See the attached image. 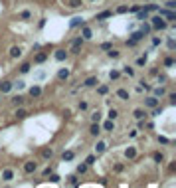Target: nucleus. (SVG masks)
<instances>
[{
    "instance_id": "obj_1",
    "label": "nucleus",
    "mask_w": 176,
    "mask_h": 188,
    "mask_svg": "<svg viewBox=\"0 0 176 188\" xmlns=\"http://www.w3.org/2000/svg\"><path fill=\"white\" fill-rule=\"evenodd\" d=\"M148 20H150V26H152L154 30H166V28H168V22L162 18L160 14L152 16V18H148Z\"/></svg>"
},
{
    "instance_id": "obj_2",
    "label": "nucleus",
    "mask_w": 176,
    "mask_h": 188,
    "mask_svg": "<svg viewBox=\"0 0 176 188\" xmlns=\"http://www.w3.org/2000/svg\"><path fill=\"white\" fill-rule=\"evenodd\" d=\"M156 12H158V14H160L164 20H166V22H174V20H176V12H174V10H168V8H158Z\"/></svg>"
},
{
    "instance_id": "obj_3",
    "label": "nucleus",
    "mask_w": 176,
    "mask_h": 188,
    "mask_svg": "<svg viewBox=\"0 0 176 188\" xmlns=\"http://www.w3.org/2000/svg\"><path fill=\"white\" fill-rule=\"evenodd\" d=\"M83 44H85V40H83V38H75V40H73L71 42V50H69V52L71 54H79L81 52V48H83Z\"/></svg>"
},
{
    "instance_id": "obj_4",
    "label": "nucleus",
    "mask_w": 176,
    "mask_h": 188,
    "mask_svg": "<svg viewBox=\"0 0 176 188\" xmlns=\"http://www.w3.org/2000/svg\"><path fill=\"white\" fill-rule=\"evenodd\" d=\"M22 168H24L26 174H34L36 170H38V162H36V160H26Z\"/></svg>"
},
{
    "instance_id": "obj_5",
    "label": "nucleus",
    "mask_w": 176,
    "mask_h": 188,
    "mask_svg": "<svg viewBox=\"0 0 176 188\" xmlns=\"http://www.w3.org/2000/svg\"><path fill=\"white\" fill-rule=\"evenodd\" d=\"M0 178L4 180V182L14 180V170H12V168H2V172H0Z\"/></svg>"
},
{
    "instance_id": "obj_6",
    "label": "nucleus",
    "mask_w": 176,
    "mask_h": 188,
    "mask_svg": "<svg viewBox=\"0 0 176 188\" xmlns=\"http://www.w3.org/2000/svg\"><path fill=\"white\" fill-rule=\"evenodd\" d=\"M143 38H144V34H143V30H137V32H133V34H131V40H129V46H135V44H137L138 42V40H143Z\"/></svg>"
},
{
    "instance_id": "obj_7",
    "label": "nucleus",
    "mask_w": 176,
    "mask_h": 188,
    "mask_svg": "<svg viewBox=\"0 0 176 188\" xmlns=\"http://www.w3.org/2000/svg\"><path fill=\"white\" fill-rule=\"evenodd\" d=\"M14 89V85H12V81H0V93L4 95V93H10V91Z\"/></svg>"
},
{
    "instance_id": "obj_8",
    "label": "nucleus",
    "mask_w": 176,
    "mask_h": 188,
    "mask_svg": "<svg viewBox=\"0 0 176 188\" xmlns=\"http://www.w3.org/2000/svg\"><path fill=\"white\" fill-rule=\"evenodd\" d=\"M67 56H69V52H65L63 48H57L56 54H53V57H56L57 61H65V60H67Z\"/></svg>"
},
{
    "instance_id": "obj_9",
    "label": "nucleus",
    "mask_w": 176,
    "mask_h": 188,
    "mask_svg": "<svg viewBox=\"0 0 176 188\" xmlns=\"http://www.w3.org/2000/svg\"><path fill=\"white\" fill-rule=\"evenodd\" d=\"M158 105V97H154V95H148L147 99H144V107L147 109H152Z\"/></svg>"
},
{
    "instance_id": "obj_10",
    "label": "nucleus",
    "mask_w": 176,
    "mask_h": 188,
    "mask_svg": "<svg viewBox=\"0 0 176 188\" xmlns=\"http://www.w3.org/2000/svg\"><path fill=\"white\" fill-rule=\"evenodd\" d=\"M97 83H99V79H97V75H91V77H87V79L83 81V87H89V89H91V87H95Z\"/></svg>"
},
{
    "instance_id": "obj_11",
    "label": "nucleus",
    "mask_w": 176,
    "mask_h": 188,
    "mask_svg": "<svg viewBox=\"0 0 176 188\" xmlns=\"http://www.w3.org/2000/svg\"><path fill=\"white\" fill-rule=\"evenodd\" d=\"M89 135H91V137H99V135H101V125H99V123H91Z\"/></svg>"
},
{
    "instance_id": "obj_12",
    "label": "nucleus",
    "mask_w": 176,
    "mask_h": 188,
    "mask_svg": "<svg viewBox=\"0 0 176 188\" xmlns=\"http://www.w3.org/2000/svg\"><path fill=\"white\" fill-rule=\"evenodd\" d=\"M22 56V48L20 46H12L10 48V57H12V60H16V57H20Z\"/></svg>"
},
{
    "instance_id": "obj_13",
    "label": "nucleus",
    "mask_w": 176,
    "mask_h": 188,
    "mask_svg": "<svg viewBox=\"0 0 176 188\" xmlns=\"http://www.w3.org/2000/svg\"><path fill=\"white\" fill-rule=\"evenodd\" d=\"M81 38H83V40H91V38H93V32H91V28H87V26H83V28H81Z\"/></svg>"
},
{
    "instance_id": "obj_14",
    "label": "nucleus",
    "mask_w": 176,
    "mask_h": 188,
    "mask_svg": "<svg viewBox=\"0 0 176 188\" xmlns=\"http://www.w3.org/2000/svg\"><path fill=\"white\" fill-rule=\"evenodd\" d=\"M152 95H154V97H162V95H166V87H164V85L154 87V89H152Z\"/></svg>"
},
{
    "instance_id": "obj_15",
    "label": "nucleus",
    "mask_w": 176,
    "mask_h": 188,
    "mask_svg": "<svg viewBox=\"0 0 176 188\" xmlns=\"http://www.w3.org/2000/svg\"><path fill=\"white\" fill-rule=\"evenodd\" d=\"M105 150H107V143H105V141H99V143L95 145V155H103Z\"/></svg>"
},
{
    "instance_id": "obj_16",
    "label": "nucleus",
    "mask_w": 176,
    "mask_h": 188,
    "mask_svg": "<svg viewBox=\"0 0 176 188\" xmlns=\"http://www.w3.org/2000/svg\"><path fill=\"white\" fill-rule=\"evenodd\" d=\"M125 156H127L129 160H135L137 159V149H135V146H129V149L125 150Z\"/></svg>"
},
{
    "instance_id": "obj_17",
    "label": "nucleus",
    "mask_w": 176,
    "mask_h": 188,
    "mask_svg": "<svg viewBox=\"0 0 176 188\" xmlns=\"http://www.w3.org/2000/svg\"><path fill=\"white\" fill-rule=\"evenodd\" d=\"M46 60H48V54H46V52H40V54L34 56V63H44Z\"/></svg>"
},
{
    "instance_id": "obj_18",
    "label": "nucleus",
    "mask_w": 176,
    "mask_h": 188,
    "mask_svg": "<svg viewBox=\"0 0 176 188\" xmlns=\"http://www.w3.org/2000/svg\"><path fill=\"white\" fill-rule=\"evenodd\" d=\"M137 18L141 20V22H147V20L150 18V16H148V12H147V10H144V8H141V10H138V12H137Z\"/></svg>"
},
{
    "instance_id": "obj_19",
    "label": "nucleus",
    "mask_w": 176,
    "mask_h": 188,
    "mask_svg": "<svg viewBox=\"0 0 176 188\" xmlns=\"http://www.w3.org/2000/svg\"><path fill=\"white\" fill-rule=\"evenodd\" d=\"M65 4H67V8H81V6H83V0H67Z\"/></svg>"
},
{
    "instance_id": "obj_20",
    "label": "nucleus",
    "mask_w": 176,
    "mask_h": 188,
    "mask_svg": "<svg viewBox=\"0 0 176 188\" xmlns=\"http://www.w3.org/2000/svg\"><path fill=\"white\" fill-rule=\"evenodd\" d=\"M111 16H113L111 10H103V12H99V14L95 16V20H107V18H111Z\"/></svg>"
},
{
    "instance_id": "obj_21",
    "label": "nucleus",
    "mask_w": 176,
    "mask_h": 188,
    "mask_svg": "<svg viewBox=\"0 0 176 188\" xmlns=\"http://www.w3.org/2000/svg\"><path fill=\"white\" fill-rule=\"evenodd\" d=\"M117 97H119L121 101H129V97H131V95H129L127 89H117Z\"/></svg>"
},
{
    "instance_id": "obj_22",
    "label": "nucleus",
    "mask_w": 176,
    "mask_h": 188,
    "mask_svg": "<svg viewBox=\"0 0 176 188\" xmlns=\"http://www.w3.org/2000/svg\"><path fill=\"white\" fill-rule=\"evenodd\" d=\"M133 117L141 121V119H144V117H147V111H144V109H135V111H133Z\"/></svg>"
},
{
    "instance_id": "obj_23",
    "label": "nucleus",
    "mask_w": 176,
    "mask_h": 188,
    "mask_svg": "<svg viewBox=\"0 0 176 188\" xmlns=\"http://www.w3.org/2000/svg\"><path fill=\"white\" fill-rule=\"evenodd\" d=\"M69 26H71V28H77V26H83V18H81V16H75V18H71Z\"/></svg>"
},
{
    "instance_id": "obj_24",
    "label": "nucleus",
    "mask_w": 176,
    "mask_h": 188,
    "mask_svg": "<svg viewBox=\"0 0 176 188\" xmlns=\"http://www.w3.org/2000/svg\"><path fill=\"white\" fill-rule=\"evenodd\" d=\"M30 95H32V97H40V95H42V87H40V85L30 87Z\"/></svg>"
},
{
    "instance_id": "obj_25",
    "label": "nucleus",
    "mask_w": 176,
    "mask_h": 188,
    "mask_svg": "<svg viewBox=\"0 0 176 188\" xmlns=\"http://www.w3.org/2000/svg\"><path fill=\"white\" fill-rule=\"evenodd\" d=\"M12 105L22 107V105H24V97H22V95H14V97H12Z\"/></svg>"
},
{
    "instance_id": "obj_26",
    "label": "nucleus",
    "mask_w": 176,
    "mask_h": 188,
    "mask_svg": "<svg viewBox=\"0 0 176 188\" xmlns=\"http://www.w3.org/2000/svg\"><path fill=\"white\" fill-rule=\"evenodd\" d=\"M18 18H20V20H24V22H28V20L32 18V12H30V10H22V12L18 14Z\"/></svg>"
},
{
    "instance_id": "obj_27",
    "label": "nucleus",
    "mask_w": 176,
    "mask_h": 188,
    "mask_svg": "<svg viewBox=\"0 0 176 188\" xmlns=\"http://www.w3.org/2000/svg\"><path fill=\"white\" fill-rule=\"evenodd\" d=\"M67 77H69V69H59L57 71V79L59 81H65Z\"/></svg>"
},
{
    "instance_id": "obj_28",
    "label": "nucleus",
    "mask_w": 176,
    "mask_h": 188,
    "mask_svg": "<svg viewBox=\"0 0 176 188\" xmlns=\"http://www.w3.org/2000/svg\"><path fill=\"white\" fill-rule=\"evenodd\" d=\"M14 117L16 119H26V117H28V111H26V109H16Z\"/></svg>"
},
{
    "instance_id": "obj_29",
    "label": "nucleus",
    "mask_w": 176,
    "mask_h": 188,
    "mask_svg": "<svg viewBox=\"0 0 176 188\" xmlns=\"http://www.w3.org/2000/svg\"><path fill=\"white\" fill-rule=\"evenodd\" d=\"M30 69H32V63H30V61H24V63L20 66V73H28Z\"/></svg>"
},
{
    "instance_id": "obj_30",
    "label": "nucleus",
    "mask_w": 176,
    "mask_h": 188,
    "mask_svg": "<svg viewBox=\"0 0 176 188\" xmlns=\"http://www.w3.org/2000/svg\"><path fill=\"white\" fill-rule=\"evenodd\" d=\"M107 93H109V85H99V87H97V95H107Z\"/></svg>"
},
{
    "instance_id": "obj_31",
    "label": "nucleus",
    "mask_w": 176,
    "mask_h": 188,
    "mask_svg": "<svg viewBox=\"0 0 176 188\" xmlns=\"http://www.w3.org/2000/svg\"><path fill=\"white\" fill-rule=\"evenodd\" d=\"M107 57H111V60H117V57H119V52H117L115 48H109V50H107Z\"/></svg>"
},
{
    "instance_id": "obj_32",
    "label": "nucleus",
    "mask_w": 176,
    "mask_h": 188,
    "mask_svg": "<svg viewBox=\"0 0 176 188\" xmlns=\"http://www.w3.org/2000/svg\"><path fill=\"white\" fill-rule=\"evenodd\" d=\"M103 129H105V131H115V121H111V119H109V121H105L103 123Z\"/></svg>"
},
{
    "instance_id": "obj_33",
    "label": "nucleus",
    "mask_w": 176,
    "mask_h": 188,
    "mask_svg": "<svg viewBox=\"0 0 176 188\" xmlns=\"http://www.w3.org/2000/svg\"><path fill=\"white\" fill-rule=\"evenodd\" d=\"M121 73L129 75V77H135V69H133V67H129V66H125L123 69H121Z\"/></svg>"
},
{
    "instance_id": "obj_34",
    "label": "nucleus",
    "mask_w": 176,
    "mask_h": 188,
    "mask_svg": "<svg viewBox=\"0 0 176 188\" xmlns=\"http://www.w3.org/2000/svg\"><path fill=\"white\" fill-rule=\"evenodd\" d=\"M107 117H109L111 121H115V119L119 117V111H117V109H113V107H111V109H109V113H107Z\"/></svg>"
},
{
    "instance_id": "obj_35",
    "label": "nucleus",
    "mask_w": 176,
    "mask_h": 188,
    "mask_svg": "<svg viewBox=\"0 0 176 188\" xmlns=\"http://www.w3.org/2000/svg\"><path fill=\"white\" fill-rule=\"evenodd\" d=\"M87 168H89V165H85V162H81V165H77V174H85Z\"/></svg>"
},
{
    "instance_id": "obj_36",
    "label": "nucleus",
    "mask_w": 176,
    "mask_h": 188,
    "mask_svg": "<svg viewBox=\"0 0 176 188\" xmlns=\"http://www.w3.org/2000/svg\"><path fill=\"white\" fill-rule=\"evenodd\" d=\"M101 121V113L99 111H93L91 113V123H99Z\"/></svg>"
},
{
    "instance_id": "obj_37",
    "label": "nucleus",
    "mask_w": 176,
    "mask_h": 188,
    "mask_svg": "<svg viewBox=\"0 0 176 188\" xmlns=\"http://www.w3.org/2000/svg\"><path fill=\"white\" fill-rule=\"evenodd\" d=\"M152 160H154V162H158V165H160L162 160H164V155H162V153H154V155H152Z\"/></svg>"
},
{
    "instance_id": "obj_38",
    "label": "nucleus",
    "mask_w": 176,
    "mask_h": 188,
    "mask_svg": "<svg viewBox=\"0 0 176 188\" xmlns=\"http://www.w3.org/2000/svg\"><path fill=\"white\" fill-rule=\"evenodd\" d=\"M42 156H44V159H52V156H53V149H44L42 150Z\"/></svg>"
},
{
    "instance_id": "obj_39",
    "label": "nucleus",
    "mask_w": 176,
    "mask_h": 188,
    "mask_svg": "<svg viewBox=\"0 0 176 188\" xmlns=\"http://www.w3.org/2000/svg\"><path fill=\"white\" fill-rule=\"evenodd\" d=\"M137 66H138V67H144V66H147V54H144V56H141V57L137 60Z\"/></svg>"
},
{
    "instance_id": "obj_40",
    "label": "nucleus",
    "mask_w": 176,
    "mask_h": 188,
    "mask_svg": "<svg viewBox=\"0 0 176 188\" xmlns=\"http://www.w3.org/2000/svg\"><path fill=\"white\" fill-rule=\"evenodd\" d=\"M73 156H75L73 150H65V153H63V160H73Z\"/></svg>"
},
{
    "instance_id": "obj_41",
    "label": "nucleus",
    "mask_w": 176,
    "mask_h": 188,
    "mask_svg": "<svg viewBox=\"0 0 176 188\" xmlns=\"http://www.w3.org/2000/svg\"><path fill=\"white\" fill-rule=\"evenodd\" d=\"M95 160H97V155H89V156H87V159H85V165H95Z\"/></svg>"
},
{
    "instance_id": "obj_42",
    "label": "nucleus",
    "mask_w": 176,
    "mask_h": 188,
    "mask_svg": "<svg viewBox=\"0 0 176 188\" xmlns=\"http://www.w3.org/2000/svg\"><path fill=\"white\" fill-rule=\"evenodd\" d=\"M115 12H117V14H127V12H129V6H117V10H115Z\"/></svg>"
},
{
    "instance_id": "obj_43",
    "label": "nucleus",
    "mask_w": 176,
    "mask_h": 188,
    "mask_svg": "<svg viewBox=\"0 0 176 188\" xmlns=\"http://www.w3.org/2000/svg\"><path fill=\"white\" fill-rule=\"evenodd\" d=\"M172 66H174V57H170V56L164 57V67H172Z\"/></svg>"
},
{
    "instance_id": "obj_44",
    "label": "nucleus",
    "mask_w": 176,
    "mask_h": 188,
    "mask_svg": "<svg viewBox=\"0 0 176 188\" xmlns=\"http://www.w3.org/2000/svg\"><path fill=\"white\" fill-rule=\"evenodd\" d=\"M144 10H147V12H156L158 4H147V6H144Z\"/></svg>"
},
{
    "instance_id": "obj_45",
    "label": "nucleus",
    "mask_w": 176,
    "mask_h": 188,
    "mask_svg": "<svg viewBox=\"0 0 176 188\" xmlns=\"http://www.w3.org/2000/svg\"><path fill=\"white\" fill-rule=\"evenodd\" d=\"M109 77H111V79H119V77H121V71H117V69L109 71Z\"/></svg>"
},
{
    "instance_id": "obj_46",
    "label": "nucleus",
    "mask_w": 176,
    "mask_h": 188,
    "mask_svg": "<svg viewBox=\"0 0 176 188\" xmlns=\"http://www.w3.org/2000/svg\"><path fill=\"white\" fill-rule=\"evenodd\" d=\"M158 115H162V107H152V117H158Z\"/></svg>"
},
{
    "instance_id": "obj_47",
    "label": "nucleus",
    "mask_w": 176,
    "mask_h": 188,
    "mask_svg": "<svg viewBox=\"0 0 176 188\" xmlns=\"http://www.w3.org/2000/svg\"><path fill=\"white\" fill-rule=\"evenodd\" d=\"M67 184H73V186H77V176H75V174L67 176Z\"/></svg>"
},
{
    "instance_id": "obj_48",
    "label": "nucleus",
    "mask_w": 176,
    "mask_h": 188,
    "mask_svg": "<svg viewBox=\"0 0 176 188\" xmlns=\"http://www.w3.org/2000/svg\"><path fill=\"white\" fill-rule=\"evenodd\" d=\"M12 85H14L16 89H24V87H26V83H24V81H22V79H20V81H16V83H14V81H12Z\"/></svg>"
},
{
    "instance_id": "obj_49",
    "label": "nucleus",
    "mask_w": 176,
    "mask_h": 188,
    "mask_svg": "<svg viewBox=\"0 0 176 188\" xmlns=\"http://www.w3.org/2000/svg\"><path fill=\"white\" fill-rule=\"evenodd\" d=\"M48 176H50V180H52V182H59V178H62L59 174H53V172H50Z\"/></svg>"
},
{
    "instance_id": "obj_50",
    "label": "nucleus",
    "mask_w": 176,
    "mask_h": 188,
    "mask_svg": "<svg viewBox=\"0 0 176 188\" xmlns=\"http://www.w3.org/2000/svg\"><path fill=\"white\" fill-rule=\"evenodd\" d=\"M166 8L168 10H176V0H168V2H166Z\"/></svg>"
},
{
    "instance_id": "obj_51",
    "label": "nucleus",
    "mask_w": 176,
    "mask_h": 188,
    "mask_svg": "<svg viewBox=\"0 0 176 188\" xmlns=\"http://www.w3.org/2000/svg\"><path fill=\"white\" fill-rule=\"evenodd\" d=\"M87 109H89L87 101H79V111H87Z\"/></svg>"
},
{
    "instance_id": "obj_52",
    "label": "nucleus",
    "mask_w": 176,
    "mask_h": 188,
    "mask_svg": "<svg viewBox=\"0 0 176 188\" xmlns=\"http://www.w3.org/2000/svg\"><path fill=\"white\" fill-rule=\"evenodd\" d=\"M158 143H160V145H170V139H166V137H158Z\"/></svg>"
},
{
    "instance_id": "obj_53",
    "label": "nucleus",
    "mask_w": 176,
    "mask_h": 188,
    "mask_svg": "<svg viewBox=\"0 0 176 188\" xmlns=\"http://www.w3.org/2000/svg\"><path fill=\"white\" fill-rule=\"evenodd\" d=\"M101 50H105V52H107V50H109V48H113V44H111V42H105V44H101Z\"/></svg>"
},
{
    "instance_id": "obj_54",
    "label": "nucleus",
    "mask_w": 176,
    "mask_h": 188,
    "mask_svg": "<svg viewBox=\"0 0 176 188\" xmlns=\"http://www.w3.org/2000/svg\"><path fill=\"white\" fill-rule=\"evenodd\" d=\"M160 44H162V40H160L158 36H154V38H152V46H160Z\"/></svg>"
},
{
    "instance_id": "obj_55",
    "label": "nucleus",
    "mask_w": 176,
    "mask_h": 188,
    "mask_svg": "<svg viewBox=\"0 0 176 188\" xmlns=\"http://www.w3.org/2000/svg\"><path fill=\"white\" fill-rule=\"evenodd\" d=\"M50 172H53V168H52V166H46V168H44V172H42V174H44V176H48Z\"/></svg>"
},
{
    "instance_id": "obj_56",
    "label": "nucleus",
    "mask_w": 176,
    "mask_h": 188,
    "mask_svg": "<svg viewBox=\"0 0 176 188\" xmlns=\"http://www.w3.org/2000/svg\"><path fill=\"white\" fill-rule=\"evenodd\" d=\"M168 99H170V103L174 105L176 103V93H168Z\"/></svg>"
},
{
    "instance_id": "obj_57",
    "label": "nucleus",
    "mask_w": 176,
    "mask_h": 188,
    "mask_svg": "<svg viewBox=\"0 0 176 188\" xmlns=\"http://www.w3.org/2000/svg\"><path fill=\"white\" fill-rule=\"evenodd\" d=\"M174 46H176V42L170 38V40H168V50H174Z\"/></svg>"
},
{
    "instance_id": "obj_58",
    "label": "nucleus",
    "mask_w": 176,
    "mask_h": 188,
    "mask_svg": "<svg viewBox=\"0 0 176 188\" xmlns=\"http://www.w3.org/2000/svg\"><path fill=\"white\" fill-rule=\"evenodd\" d=\"M158 83H162V85L166 83V75H158Z\"/></svg>"
},
{
    "instance_id": "obj_59",
    "label": "nucleus",
    "mask_w": 176,
    "mask_h": 188,
    "mask_svg": "<svg viewBox=\"0 0 176 188\" xmlns=\"http://www.w3.org/2000/svg\"><path fill=\"white\" fill-rule=\"evenodd\" d=\"M137 135H138V129H135V131H131V133H129V137H131V139H135Z\"/></svg>"
},
{
    "instance_id": "obj_60",
    "label": "nucleus",
    "mask_w": 176,
    "mask_h": 188,
    "mask_svg": "<svg viewBox=\"0 0 176 188\" xmlns=\"http://www.w3.org/2000/svg\"><path fill=\"white\" fill-rule=\"evenodd\" d=\"M123 170V165H115V172H121Z\"/></svg>"
},
{
    "instance_id": "obj_61",
    "label": "nucleus",
    "mask_w": 176,
    "mask_h": 188,
    "mask_svg": "<svg viewBox=\"0 0 176 188\" xmlns=\"http://www.w3.org/2000/svg\"><path fill=\"white\" fill-rule=\"evenodd\" d=\"M0 97H2V93H0Z\"/></svg>"
},
{
    "instance_id": "obj_62",
    "label": "nucleus",
    "mask_w": 176,
    "mask_h": 188,
    "mask_svg": "<svg viewBox=\"0 0 176 188\" xmlns=\"http://www.w3.org/2000/svg\"><path fill=\"white\" fill-rule=\"evenodd\" d=\"M91 2H93V0H91Z\"/></svg>"
}]
</instances>
